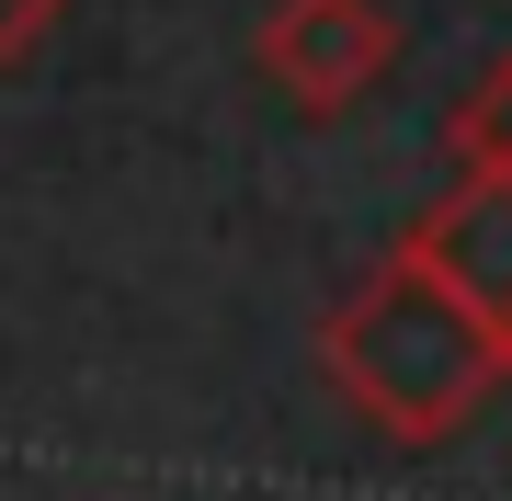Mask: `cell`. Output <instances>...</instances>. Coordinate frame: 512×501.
<instances>
[{"instance_id":"obj_1","label":"cell","mask_w":512,"mask_h":501,"mask_svg":"<svg viewBox=\"0 0 512 501\" xmlns=\"http://www.w3.org/2000/svg\"><path fill=\"white\" fill-rule=\"evenodd\" d=\"M319 365L387 445H444L501 388V331L467 297H444L410 251H387L342 308L319 319Z\"/></svg>"},{"instance_id":"obj_5","label":"cell","mask_w":512,"mask_h":501,"mask_svg":"<svg viewBox=\"0 0 512 501\" xmlns=\"http://www.w3.org/2000/svg\"><path fill=\"white\" fill-rule=\"evenodd\" d=\"M57 12H69V0H0V69H23V57L57 35Z\"/></svg>"},{"instance_id":"obj_6","label":"cell","mask_w":512,"mask_h":501,"mask_svg":"<svg viewBox=\"0 0 512 501\" xmlns=\"http://www.w3.org/2000/svg\"><path fill=\"white\" fill-rule=\"evenodd\" d=\"M501 376H512V319H501Z\"/></svg>"},{"instance_id":"obj_3","label":"cell","mask_w":512,"mask_h":501,"mask_svg":"<svg viewBox=\"0 0 512 501\" xmlns=\"http://www.w3.org/2000/svg\"><path fill=\"white\" fill-rule=\"evenodd\" d=\"M421 274L444 285V297H467L478 319H512V183H490V171H456L444 183V205H421L410 240H399Z\"/></svg>"},{"instance_id":"obj_2","label":"cell","mask_w":512,"mask_h":501,"mask_svg":"<svg viewBox=\"0 0 512 501\" xmlns=\"http://www.w3.org/2000/svg\"><path fill=\"white\" fill-rule=\"evenodd\" d=\"M251 57H262V80H274L296 114H353L387 69H399V23H387L376 0H274Z\"/></svg>"},{"instance_id":"obj_4","label":"cell","mask_w":512,"mask_h":501,"mask_svg":"<svg viewBox=\"0 0 512 501\" xmlns=\"http://www.w3.org/2000/svg\"><path fill=\"white\" fill-rule=\"evenodd\" d=\"M456 171H490V183H512V46L490 57V80L456 103Z\"/></svg>"}]
</instances>
